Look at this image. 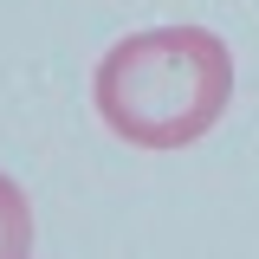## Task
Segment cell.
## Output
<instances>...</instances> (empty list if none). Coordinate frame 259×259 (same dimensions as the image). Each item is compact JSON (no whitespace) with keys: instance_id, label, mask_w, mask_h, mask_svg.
<instances>
[{"instance_id":"obj_1","label":"cell","mask_w":259,"mask_h":259,"mask_svg":"<svg viewBox=\"0 0 259 259\" xmlns=\"http://www.w3.org/2000/svg\"><path fill=\"white\" fill-rule=\"evenodd\" d=\"M97 117L130 149H188L233 97V52L207 26H149L117 39L91 78Z\"/></svg>"},{"instance_id":"obj_2","label":"cell","mask_w":259,"mask_h":259,"mask_svg":"<svg viewBox=\"0 0 259 259\" xmlns=\"http://www.w3.org/2000/svg\"><path fill=\"white\" fill-rule=\"evenodd\" d=\"M32 253V207L13 175H0V259H26Z\"/></svg>"}]
</instances>
